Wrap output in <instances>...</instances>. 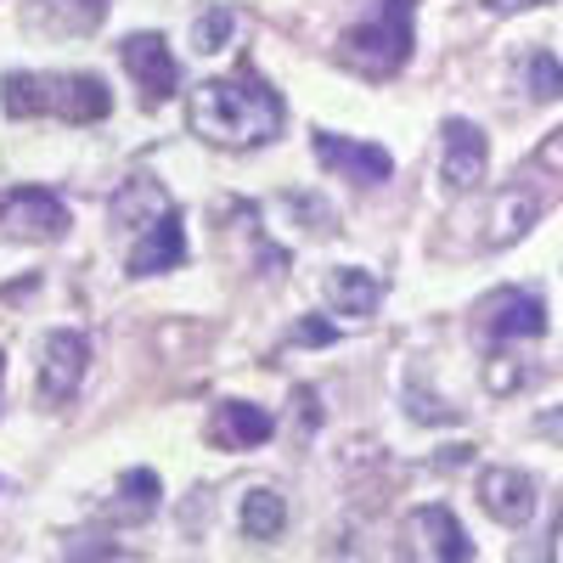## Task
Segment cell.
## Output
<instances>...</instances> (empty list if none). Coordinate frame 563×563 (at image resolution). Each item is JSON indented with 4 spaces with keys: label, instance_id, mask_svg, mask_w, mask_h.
Instances as JSON below:
<instances>
[{
    "label": "cell",
    "instance_id": "cell-6",
    "mask_svg": "<svg viewBox=\"0 0 563 563\" xmlns=\"http://www.w3.org/2000/svg\"><path fill=\"white\" fill-rule=\"evenodd\" d=\"M0 231L23 238V243H57L68 231V209H63L57 192H45V186H12V192L0 198Z\"/></svg>",
    "mask_w": 563,
    "mask_h": 563
},
{
    "label": "cell",
    "instance_id": "cell-5",
    "mask_svg": "<svg viewBox=\"0 0 563 563\" xmlns=\"http://www.w3.org/2000/svg\"><path fill=\"white\" fill-rule=\"evenodd\" d=\"M474 327L496 344H519V339H541L547 333V305L530 288H496L474 305Z\"/></svg>",
    "mask_w": 563,
    "mask_h": 563
},
{
    "label": "cell",
    "instance_id": "cell-21",
    "mask_svg": "<svg viewBox=\"0 0 563 563\" xmlns=\"http://www.w3.org/2000/svg\"><path fill=\"white\" fill-rule=\"evenodd\" d=\"M231 29H238V12H231V7H209L192 23V45H198V52H220V45H231Z\"/></svg>",
    "mask_w": 563,
    "mask_h": 563
},
{
    "label": "cell",
    "instance_id": "cell-4",
    "mask_svg": "<svg viewBox=\"0 0 563 563\" xmlns=\"http://www.w3.org/2000/svg\"><path fill=\"white\" fill-rule=\"evenodd\" d=\"M474 558V541L462 536L456 512L429 501V507H411L406 525H400V563H467Z\"/></svg>",
    "mask_w": 563,
    "mask_h": 563
},
{
    "label": "cell",
    "instance_id": "cell-11",
    "mask_svg": "<svg viewBox=\"0 0 563 563\" xmlns=\"http://www.w3.org/2000/svg\"><path fill=\"white\" fill-rule=\"evenodd\" d=\"M479 507L496 525L525 530L536 519V479L525 474V467H485L479 474Z\"/></svg>",
    "mask_w": 563,
    "mask_h": 563
},
{
    "label": "cell",
    "instance_id": "cell-19",
    "mask_svg": "<svg viewBox=\"0 0 563 563\" xmlns=\"http://www.w3.org/2000/svg\"><path fill=\"white\" fill-rule=\"evenodd\" d=\"M243 536L249 541H276L282 536V525H288V501H282L271 485H254L249 496H243Z\"/></svg>",
    "mask_w": 563,
    "mask_h": 563
},
{
    "label": "cell",
    "instance_id": "cell-29",
    "mask_svg": "<svg viewBox=\"0 0 563 563\" xmlns=\"http://www.w3.org/2000/svg\"><path fill=\"white\" fill-rule=\"evenodd\" d=\"M0 378H7V355H0Z\"/></svg>",
    "mask_w": 563,
    "mask_h": 563
},
{
    "label": "cell",
    "instance_id": "cell-28",
    "mask_svg": "<svg viewBox=\"0 0 563 563\" xmlns=\"http://www.w3.org/2000/svg\"><path fill=\"white\" fill-rule=\"evenodd\" d=\"M490 12H525V7H541V0H485Z\"/></svg>",
    "mask_w": 563,
    "mask_h": 563
},
{
    "label": "cell",
    "instance_id": "cell-1",
    "mask_svg": "<svg viewBox=\"0 0 563 563\" xmlns=\"http://www.w3.org/2000/svg\"><path fill=\"white\" fill-rule=\"evenodd\" d=\"M186 124H192V135L209 141V147H265V141H276L282 124H288V108H282V97L254 68H238V74L203 79L192 90Z\"/></svg>",
    "mask_w": 563,
    "mask_h": 563
},
{
    "label": "cell",
    "instance_id": "cell-7",
    "mask_svg": "<svg viewBox=\"0 0 563 563\" xmlns=\"http://www.w3.org/2000/svg\"><path fill=\"white\" fill-rule=\"evenodd\" d=\"M490 169V141L474 119H445L440 124V180L451 192H474Z\"/></svg>",
    "mask_w": 563,
    "mask_h": 563
},
{
    "label": "cell",
    "instance_id": "cell-20",
    "mask_svg": "<svg viewBox=\"0 0 563 563\" xmlns=\"http://www.w3.org/2000/svg\"><path fill=\"white\" fill-rule=\"evenodd\" d=\"M525 90L536 102H558L563 97V63L552 52H530L525 57Z\"/></svg>",
    "mask_w": 563,
    "mask_h": 563
},
{
    "label": "cell",
    "instance_id": "cell-27",
    "mask_svg": "<svg viewBox=\"0 0 563 563\" xmlns=\"http://www.w3.org/2000/svg\"><path fill=\"white\" fill-rule=\"evenodd\" d=\"M406 400H411V417H417V422H456V406H440V400H422L417 389H406Z\"/></svg>",
    "mask_w": 563,
    "mask_h": 563
},
{
    "label": "cell",
    "instance_id": "cell-13",
    "mask_svg": "<svg viewBox=\"0 0 563 563\" xmlns=\"http://www.w3.org/2000/svg\"><path fill=\"white\" fill-rule=\"evenodd\" d=\"M180 260H186V231H180L175 214H164L147 231H135V243L124 254V271L130 276H158V271H175Z\"/></svg>",
    "mask_w": 563,
    "mask_h": 563
},
{
    "label": "cell",
    "instance_id": "cell-3",
    "mask_svg": "<svg viewBox=\"0 0 563 563\" xmlns=\"http://www.w3.org/2000/svg\"><path fill=\"white\" fill-rule=\"evenodd\" d=\"M411 23H417V0H372V12L339 34V63L366 79L400 74L411 57Z\"/></svg>",
    "mask_w": 563,
    "mask_h": 563
},
{
    "label": "cell",
    "instance_id": "cell-26",
    "mask_svg": "<svg viewBox=\"0 0 563 563\" xmlns=\"http://www.w3.org/2000/svg\"><path fill=\"white\" fill-rule=\"evenodd\" d=\"M333 339H339V327L321 321V316H305V321L294 327V344H333Z\"/></svg>",
    "mask_w": 563,
    "mask_h": 563
},
{
    "label": "cell",
    "instance_id": "cell-2",
    "mask_svg": "<svg viewBox=\"0 0 563 563\" xmlns=\"http://www.w3.org/2000/svg\"><path fill=\"white\" fill-rule=\"evenodd\" d=\"M0 108L12 119H68V124H97L113 108V90L97 74H7L0 79Z\"/></svg>",
    "mask_w": 563,
    "mask_h": 563
},
{
    "label": "cell",
    "instance_id": "cell-15",
    "mask_svg": "<svg viewBox=\"0 0 563 563\" xmlns=\"http://www.w3.org/2000/svg\"><path fill=\"white\" fill-rule=\"evenodd\" d=\"M158 496H164V485L153 467H130L108 496V525H147L158 512Z\"/></svg>",
    "mask_w": 563,
    "mask_h": 563
},
{
    "label": "cell",
    "instance_id": "cell-8",
    "mask_svg": "<svg viewBox=\"0 0 563 563\" xmlns=\"http://www.w3.org/2000/svg\"><path fill=\"white\" fill-rule=\"evenodd\" d=\"M85 361H90V344L79 327H57V333H45L40 344V400H74L79 384H85Z\"/></svg>",
    "mask_w": 563,
    "mask_h": 563
},
{
    "label": "cell",
    "instance_id": "cell-25",
    "mask_svg": "<svg viewBox=\"0 0 563 563\" xmlns=\"http://www.w3.org/2000/svg\"><path fill=\"white\" fill-rule=\"evenodd\" d=\"M536 169H547V175H563V124L541 135V147H536Z\"/></svg>",
    "mask_w": 563,
    "mask_h": 563
},
{
    "label": "cell",
    "instance_id": "cell-12",
    "mask_svg": "<svg viewBox=\"0 0 563 563\" xmlns=\"http://www.w3.org/2000/svg\"><path fill=\"white\" fill-rule=\"evenodd\" d=\"M536 220H541V198L525 192V186H501V192H490V203H485L479 243L485 249H507V243H519Z\"/></svg>",
    "mask_w": 563,
    "mask_h": 563
},
{
    "label": "cell",
    "instance_id": "cell-9",
    "mask_svg": "<svg viewBox=\"0 0 563 563\" xmlns=\"http://www.w3.org/2000/svg\"><path fill=\"white\" fill-rule=\"evenodd\" d=\"M119 57H124L130 79L141 85V97H147V108L175 97V85H180V63L169 57L164 34H130V40L119 45Z\"/></svg>",
    "mask_w": 563,
    "mask_h": 563
},
{
    "label": "cell",
    "instance_id": "cell-23",
    "mask_svg": "<svg viewBox=\"0 0 563 563\" xmlns=\"http://www.w3.org/2000/svg\"><path fill=\"white\" fill-rule=\"evenodd\" d=\"M530 384V366H519L512 355H490L485 361V389L490 395H512V389H525Z\"/></svg>",
    "mask_w": 563,
    "mask_h": 563
},
{
    "label": "cell",
    "instance_id": "cell-10",
    "mask_svg": "<svg viewBox=\"0 0 563 563\" xmlns=\"http://www.w3.org/2000/svg\"><path fill=\"white\" fill-rule=\"evenodd\" d=\"M316 158H321L327 169H339L344 180H355V186H384V180L395 175V158H389L384 147L333 135V130H316Z\"/></svg>",
    "mask_w": 563,
    "mask_h": 563
},
{
    "label": "cell",
    "instance_id": "cell-14",
    "mask_svg": "<svg viewBox=\"0 0 563 563\" xmlns=\"http://www.w3.org/2000/svg\"><path fill=\"white\" fill-rule=\"evenodd\" d=\"M271 434H276V417L265 406H249V400H220L209 417V440L220 451H249V445H265Z\"/></svg>",
    "mask_w": 563,
    "mask_h": 563
},
{
    "label": "cell",
    "instance_id": "cell-17",
    "mask_svg": "<svg viewBox=\"0 0 563 563\" xmlns=\"http://www.w3.org/2000/svg\"><path fill=\"white\" fill-rule=\"evenodd\" d=\"M164 214H175V209H169V192H164L158 180H147V175L124 180V192L113 198V220L130 225V231H147V225L164 220Z\"/></svg>",
    "mask_w": 563,
    "mask_h": 563
},
{
    "label": "cell",
    "instance_id": "cell-22",
    "mask_svg": "<svg viewBox=\"0 0 563 563\" xmlns=\"http://www.w3.org/2000/svg\"><path fill=\"white\" fill-rule=\"evenodd\" d=\"M119 552V541L108 530H74L68 536V563H108Z\"/></svg>",
    "mask_w": 563,
    "mask_h": 563
},
{
    "label": "cell",
    "instance_id": "cell-16",
    "mask_svg": "<svg viewBox=\"0 0 563 563\" xmlns=\"http://www.w3.org/2000/svg\"><path fill=\"white\" fill-rule=\"evenodd\" d=\"M321 288H327V299H333V310H339V316H361V321H366L372 310L384 305V282L372 276V271H361V265H339V271H327Z\"/></svg>",
    "mask_w": 563,
    "mask_h": 563
},
{
    "label": "cell",
    "instance_id": "cell-18",
    "mask_svg": "<svg viewBox=\"0 0 563 563\" xmlns=\"http://www.w3.org/2000/svg\"><path fill=\"white\" fill-rule=\"evenodd\" d=\"M102 12H108V0H34L29 23L45 34H90L102 23Z\"/></svg>",
    "mask_w": 563,
    "mask_h": 563
},
{
    "label": "cell",
    "instance_id": "cell-24",
    "mask_svg": "<svg viewBox=\"0 0 563 563\" xmlns=\"http://www.w3.org/2000/svg\"><path fill=\"white\" fill-rule=\"evenodd\" d=\"M558 525H563V512H552L547 536H536L530 547H512V563H552V536H558Z\"/></svg>",
    "mask_w": 563,
    "mask_h": 563
}]
</instances>
